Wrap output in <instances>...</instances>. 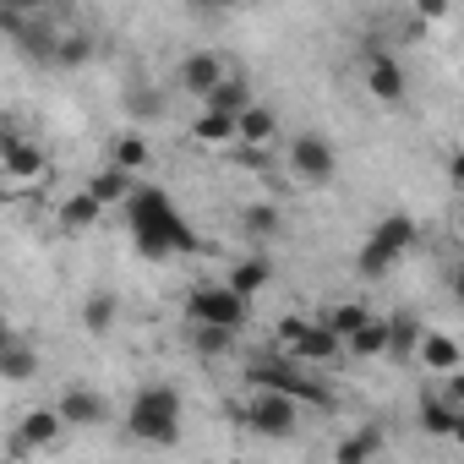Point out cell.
I'll return each mask as SVG.
<instances>
[{
	"label": "cell",
	"mask_w": 464,
	"mask_h": 464,
	"mask_svg": "<svg viewBox=\"0 0 464 464\" xmlns=\"http://www.w3.org/2000/svg\"><path fill=\"white\" fill-rule=\"evenodd\" d=\"M448 290H453V301L464 306V257H459V263L448 268Z\"/></svg>",
	"instance_id": "obj_35"
},
{
	"label": "cell",
	"mask_w": 464,
	"mask_h": 464,
	"mask_svg": "<svg viewBox=\"0 0 464 464\" xmlns=\"http://www.w3.org/2000/svg\"><path fill=\"white\" fill-rule=\"evenodd\" d=\"M382 453H388V431H382V426H361V431H350V437L334 448L339 464H366V459H382Z\"/></svg>",
	"instance_id": "obj_19"
},
{
	"label": "cell",
	"mask_w": 464,
	"mask_h": 464,
	"mask_svg": "<svg viewBox=\"0 0 464 464\" xmlns=\"http://www.w3.org/2000/svg\"><path fill=\"white\" fill-rule=\"evenodd\" d=\"M388 355V317H372L361 334H350V361H377Z\"/></svg>",
	"instance_id": "obj_27"
},
{
	"label": "cell",
	"mask_w": 464,
	"mask_h": 464,
	"mask_svg": "<svg viewBox=\"0 0 464 464\" xmlns=\"http://www.w3.org/2000/svg\"><path fill=\"white\" fill-rule=\"evenodd\" d=\"M72 426H66V415L50 404V410H28L23 420H17V431H12V459H28V453H50L61 437H66Z\"/></svg>",
	"instance_id": "obj_11"
},
{
	"label": "cell",
	"mask_w": 464,
	"mask_h": 464,
	"mask_svg": "<svg viewBox=\"0 0 464 464\" xmlns=\"http://www.w3.org/2000/svg\"><path fill=\"white\" fill-rule=\"evenodd\" d=\"M301 404H306V399H295L290 388L252 382V399H246L241 420H246L257 437H295V426H301Z\"/></svg>",
	"instance_id": "obj_7"
},
{
	"label": "cell",
	"mask_w": 464,
	"mask_h": 464,
	"mask_svg": "<svg viewBox=\"0 0 464 464\" xmlns=\"http://www.w3.org/2000/svg\"><path fill=\"white\" fill-rule=\"evenodd\" d=\"M246 377L252 382H268V388H290L295 399H306V404H328V388L312 377V366H301L295 355H257L252 366H246Z\"/></svg>",
	"instance_id": "obj_9"
},
{
	"label": "cell",
	"mask_w": 464,
	"mask_h": 464,
	"mask_svg": "<svg viewBox=\"0 0 464 464\" xmlns=\"http://www.w3.org/2000/svg\"><path fill=\"white\" fill-rule=\"evenodd\" d=\"M186 137L197 142V148H213V153H229L241 142V115H229V110H208L202 104V115L186 126Z\"/></svg>",
	"instance_id": "obj_13"
},
{
	"label": "cell",
	"mask_w": 464,
	"mask_h": 464,
	"mask_svg": "<svg viewBox=\"0 0 464 464\" xmlns=\"http://www.w3.org/2000/svg\"><path fill=\"white\" fill-rule=\"evenodd\" d=\"M50 180V153L44 142H34L28 131L6 126V137H0V186H6L12 197H28Z\"/></svg>",
	"instance_id": "obj_5"
},
{
	"label": "cell",
	"mask_w": 464,
	"mask_h": 464,
	"mask_svg": "<svg viewBox=\"0 0 464 464\" xmlns=\"http://www.w3.org/2000/svg\"><path fill=\"white\" fill-rule=\"evenodd\" d=\"M180 415H186V399H180L175 382H142L131 393L126 431L148 448H169V442H180Z\"/></svg>",
	"instance_id": "obj_2"
},
{
	"label": "cell",
	"mask_w": 464,
	"mask_h": 464,
	"mask_svg": "<svg viewBox=\"0 0 464 464\" xmlns=\"http://www.w3.org/2000/svg\"><path fill=\"white\" fill-rule=\"evenodd\" d=\"M415 241H420V229H415V218L410 213H388L372 236H366V246H361V257H355V268L366 274V279H388L410 252H415Z\"/></svg>",
	"instance_id": "obj_4"
},
{
	"label": "cell",
	"mask_w": 464,
	"mask_h": 464,
	"mask_svg": "<svg viewBox=\"0 0 464 464\" xmlns=\"http://www.w3.org/2000/svg\"><path fill=\"white\" fill-rule=\"evenodd\" d=\"M82 61H93V39H88L82 28H61V39H55V61H50V66L72 72V66H82Z\"/></svg>",
	"instance_id": "obj_26"
},
{
	"label": "cell",
	"mask_w": 464,
	"mask_h": 464,
	"mask_svg": "<svg viewBox=\"0 0 464 464\" xmlns=\"http://www.w3.org/2000/svg\"><path fill=\"white\" fill-rule=\"evenodd\" d=\"M252 317V295H241L229 279H202L186 290V323H213V328H246Z\"/></svg>",
	"instance_id": "obj_6"
},
{
	"label": "cell",
	"mask_w": 464,
	"mask_h": 464,
	"mask_svg": "<svg viewBox=\"0 0 464 464\" xmlns=\"http://www.w3.org/2000/svg\"><path fill=\"white\" fill-rule=\"evenodd\" d=\"M126 110H131L137 121H159V115L169 110V93H164V88H137V93H126Z\"/></svg>",
	"instance_id": "obj_32"
},
{
	"label": "cell",
	"mask_w": 464,
	"mask_h": 464,
	"mask_svg": "<svg viewBox=\"0 0 464 464\" xmlns=\"http://www.w3.org/2000/svg\"><path fill=\"white\" fill-rule=\"evenodd\" d=\"M236 328H213V323H191V350L197 355H229Z\"/></svg>",
	"instance_id": "obj_30"
},
{
	"label": "cell",
	"mask_w": 464,
	"mask_h": 464,
	"mask_svg": "<svg viewBox=\"0 0 464 464\" xmlns=\"http://www.w3.org/2000/svg\"><path fill=\"white\" fill-rule=\"evenodd\" d=\"M88 191H93V197H99L104 208H126V202H131V191H137V175L104 159V164H99V169L88 175Z\"/></svg>",
	"instance_id": "obj_17"
},
{
	"label": "cell",
	"mask_w": 464,
	"mask_h": 464,
	"mask_svg": "<svg viewBox=\"0 0 464 464\" xmlns=\"http://www.w3.org/2000/svg\"><path fill=\"white\" fill-rule=\"evenodd\" d=\"M366 93H372L377 104H388V110H399V104L410 99V82H404V66H399L393 55H372V61H366Z\"/></svg>",
	"instance_id": "obj_15"
},
{
	"label": "cell",
	"mask_w": 464,
	"mask_h": 464,
	"mask_svg": "<svg viewBox=\"0 0 464 464\" xmlns=\"http://www.w3.org/2000/svg\"><path fill=\"white\" fill-rule=\"evenodd\" d=\"M420 334H426V323H420V317H410V312L388 317V355H393V361H410V355H415V344H420Z\"/></svg>",
	"instance_id": "obj_24"
},
{
	"label": "cell",
	"mask_w": 464,
	"mask_h": 464,
	"mask_svg": "<svg viewBox=\"0 0 464 464\" xmlns=\"http://www.w3.org/2000/svg\"><path fill=\"white\" fill-rule=\"evenodd\" d=\"M224 279L236 285L241 295H257V290H268V279H274V263H268V257H241V263L229 268Z\"/></svg>",
	"instance_id": "obj_25"
},
{
	"label": "cell",
	"mask_w": 464,
	"mask_h": 464,
	"mask_svg": "<svg viewBox=\"0 0 464 464\" xmlns=\"http://www.w3.org/2000/svg\"><path fill=\"white\" fill-rule=\"evenodd\" d=\"M410 361H415L426 377H453V372H464V334H453V328H426Z\"/></svg>",
	"instance_id": "obj_12"
},
{
	"label": "cell",
	"mask_w": 464,
	"mask_h": 464,
	"mask_svg": "<svg viewBox=\"0 0 464 464\" xmlns=\"http://www.w3.org/2000/svg\"><path fill=\"white\" fill-rule=\"evenodd\" d=\"M448 186H453V191H464V148H453V153H448Z\"/></svg>",
	"instance_id": "obj_34"
},
{
	"label": "cell",
	"mask_w": 464,
	"mask_h": 464,
	"mask_svg": "<svg viewBox=\"0 0 464 464\" xmlns=\"http://www.w3.org/2000/svg\"><path fill=\"white\" fill-rule=\"evenodd\" d=\"M6 6H17V12H28V17H44V6H55V0H6Z\"/></svg>",
	"instance_id": "obj_36"
},
{
	"label": "cell",
	"mask_w": 464,
	"mask_h": 464,
	"mask_svg": "<svg viewBox=\"0 0 464 464\" xmlns=\"http://www.w3.org/2000/svg\"><path fill=\"white\" fill-rule=\"evenodd\" d=\"M279 224H285V218H279V202H252V208L241 213V229H246L252 241H274Z\"/></svg>",
	"instance_id": "obj_29"
},
{
	"label": "cell",
	"mask_w": 464,
	"mask_h": 464,
	"mask_svg": "<svg viewBox=\"0 0 464 464\" xmlns=\"http://www.w3.org/2000/svg\"><path fill=\"white\" fill-rule=\"evenodd\" d=\"M126 218H131V236H137L142 257H175V252L197 246V236L186 229V218L169 208V197L159 186H137L126 202Z\"/></svg>",
	"instance_id": "obj_1"
},
{
	"label": "cell",
	"mask_w": 464,
	"mask_h": 464,
	"mask_svg": "<svg viewBox=\"0 0 464 464\" xmlns=\"http://www.w3.org/2000/svg\"><path fill=\"white\" fill-rule=\"evenodd\" d=\"M459 415H464L459 399H431V393L420 399V431H426V437H453Z\"/></svg>",
	"instance_id": "obj_22"
},
{
	"label": "cell",
	"mask_w": 464,
	"mask_h": 464,
	"mask_svg": "<svg viewBox=\"0 0 464 464\" xmlns=\"http://www.w3.org/2000/svg\"><path fill=\"white\" fill-rule=\"evenodd\" d=\"M110 164H121V169H148L153 164V142L142 137V131H121L115 142H110Z\"/></svg>",
	"instance_id": "obj_23"
},
{
	"label": "cell",
	"mask_w": 464,
	"mask_h": 464,
	"mask_svg": "<svg viewBox=\"0 0 464 464\" xmlns=\"http://www.w3.org/2000/svg\"><path fill=\"white\" fill-rule=\"evenodd\" d=\"M285 169H290L295 186H328L334 169H339V153H334L328 137L301 131V137H290V148H285Z\"/></svg>",
	"instance_id": "obj_8"
},
{
	"label": "cell",
	"mask_w": 464,
	"mask_h": 464,
	"mask_svg": "<svg viewBox=\"0 0 464 464\" xmlns=\"http://www.w3.org/2000/svg\"><path fill=\"white\" fill-rule=\"evenodd\" d=\"M257 99H252V88H246V77H236L229 72L218 88H213V99H208V110H229V115H241V110H252Z\"/></svg>",
	"instance_id": "obj_28"
},
{
	"label": "cell",
	"mask_w": 464,
	"mask_h": 464,
	"mask_svg": "<svg viewBox=\"0 0 464 464\" xmlns=\"http://www.w3.org/2000/svg\"><path fill=\"white\" fill-rule=\"evenodd\" d=\"M274 137H279V115H274V104H252V110H241V142H236V148H274Z\"/></svg>",
	"instance_id": "obj_20"
},
{
	"label": "cell",
	"mask_w": 464,
	"mask_h": 464,
	"mask_svg": "<svg viewBox=\"0 0 464 464\" xmlns=\"http://www.w3.org/2000/svg\"><path fill=\"white\" fill-rule=\"evenodd\" d=\"M115 317H121V301H115L110 290H93V295L82 301V328H88V339H110V334H115Z\"/></svg>",
	"instance_id": "obj_21"
},
{
	"label": "cell",
	"mask_w": 464,
	"mask_h": 464,
	"mask_svg": "<svg viewBox=\"0 0 464 464\" xmlns=\"http://www.w3.org/2000/svg\"><path fill=\"white\" fill-rule=\"evenodd\" d=\"M55 410L66 415V426H72V431H93V426H104V420H110V404H104V393H93V388H82V382L61 388Z\"/></svg>",
	"instance_id": "obj_14"
},
{
	"label": "cell",
	"mask_w": 464,
	"mask_h": 464,
	"mask_svg": "<svg viewBox=\"0 0 464 464\" xmlns=\"http://www.w3.org/2000/svg\"><path fill=\"white\" fill-rule=\"evenodd\" d=\"M453 236L464 241V202H459V213H453Z\"/></svg>",
	"instance_id": "obj_39"
},
{
	"label": "cell",
	"mask_w": 464,
	"mask_h": 464,
	"mask_svg": "<svg viewBox=\"0 0 464 464\" xmlns=\"http://www.w3.org/2000/svg\"><path fill=\"white\" fill-rule=\"evenodd\" d=\"M448 393H453V399L464 404V372H453V377H448Z\"/></svg>",
	"instance_id": "obj_38"
},
{
	"label": "cell",
	"mask_w": 464,
	"mask_h": 464,
	"mask_svg": "<svg viewBox=\"0 0 464 464\" xmlns=\"http://www.w3.org/2000/svg\"><path fill=\"white\" fill-rule=\"evenodd\" d=\"M224 77H229V61L218 50H191L175 61V93H186L191 104H208Z\"/></svg>",
	"instance_id": "obj_10"
},
{
	"label": "cell",
	"mask_w": 464,
	"mask_h": 464,
	"mask_svg": "<svg viewBox=\"0 0 464 464\" xmlns=\"http://www.w3.org/2000/svg\"><path fill=\"white\" fill-rule=\"evenodd\" d=\"M328 323H334V334H339V339L350 344V334H361V328L372 323V312H366L361 301H339V306L328 312Z\"/></svg>",
	"instance_id": "obj_31"
},
{
	"label": "cell",
	"mask_w": 464,
	"mask_h": 464,
	"mask_svg": "<svg viewBox=\"0 0 464 464\" xmlns=\"http://www.w3.org/2000/svg\"><path fill=\"white\" fill-rule=\"evenodd\" d=\"M99 218H104V202H99L88 186H82V191H72V197L55 208V224L66 229V236H88V229H93Z\"/></svg>",
	"instance_id": "obj_18"
},
{
	"label": "cell",
	"mask_w": 464,
	"mask_h": 464,
	"mask_svg": "<svg viewBox=\"0 0 464 464\" xmlns=\"http://www.w3.org/2000/svg\"><path fill=\"white\" fill-rule=\"evenodd\" d=\"M0 377H6L12 388H23V382H34V377H44V355L23 339V334H12L6 344H0Z\"/></svg>",
	"instance_id": "obj_16"
},
{
	"label": "cell",
	"mask_w": 464,
	"mask_h": 464,
	"mask_svg": "<svg viewBox=\"0 0 464 464\" xmlns=\"http://www.w3.org/2000/svg\"><path fill=\"white\" fill-rule=\"evenodd\" d=\"M191 6H208V12H229V6H241V0H191Z\"/></svg>",
	"instance_id": "obj_37"
},
{
	"label": "cell",
	"mask_w": 464,
	"mask_h": 464,
	"mask_svg": "<svg viewBox=\"0 0 464 464\" xmlns=\"http://www.w3.org/2000/svg\"><path fill=\"white\" fill-rule=\"evenodd\" d=\"M410 6H415L420 23H442L448 17V0H410Z\"/></svg>",
	"instance_id": "obj_33"
},
{
	"label": "cell",
	"mask_w": 464,
	"mask_h": 464,
	"mask_svg": "<svg viewBox=\"0 0 464 464\" xmlns=\"http://www.w3.org/2000/svg\"><path fill=\"white\" fill-rule=\"evenodd\" d=\"M279 350L295 355V361L312 366V372H328V366H339V361L350 355V344L334 334L328 317H285V323H279Z\"/></svg>",
	"instance_id": "obj_3"
}]
</instances>
